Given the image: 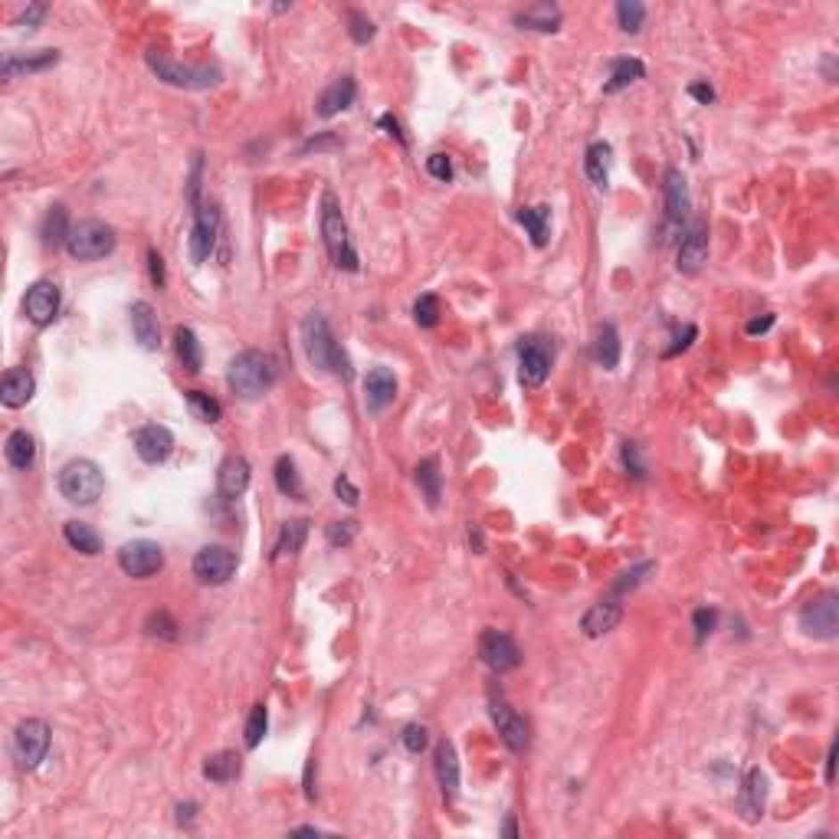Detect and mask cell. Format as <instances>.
Instances as JSON below:
<instances>
[{
	"label": "cell",
	"mask_w": 839,
	"mask_h": 839,
	"mask_svg": "<svg viewBox=\"0 0 839 839\" xmlns=\"http://www.w3.org/2000/svg\"><path fill=\"white\" fill-rule=\"evenodd\" d=\"M302 348H305L308 365H312L315 371H325V374H334V377L351 381V365H348V354L341 351V344H338V338H334L332 325L325 322V315H318V312L305 315V322H302Z\"/></svg>",
	"instance_id": "6da1fadb"
},
{
	"label": "cell",
	"mask_w": 839,
	"mask_h": 839,
	"mask_svg": "<svg viewBox=\"0 0 839 839\" xmlns=\"http://www.w3.org/2000/svg\"><path fill=\"white\" fill-rule=\"evenodd\" d=\"M226 381H230L233 394L236 397L256 400V397H263L266 391H273L276 387V381H279V365H276L273 354L250 348V351H240L230 361Z\"/></svg>",
	"instance_id": "7a4b0ae2"
},
{
	"label": "cell",
	"mask_w": 839,
	"mask_h": 839,
	"mask_svg": "<svg viewBox=\"0 0 839 839\" xmlns=\"http://www.w3.org/2000/svg\"><path fill=\"white\" fill-rule=\"evenodd\" d=\"M322 240L325 250L332 256V263L344 273H354L358 269V253L351 246V236H348V223H344L341 203L332 191L322 193Z\"/></svg>",
	"instance_id": "3957f363"
},
{
	"label": "cell",
	"mask_w": 839,
	"mask_h": 839,
	"mask_svg": "<svg viewBox=\"0 0 839 839\" xmlns=\"http://www.w3.org/2000/svg\"><path fill=\"white\" fill-rule=\"evenodd\" d=\"M105 492V475L92 459H70L60 469V496L72 506H95Z\"/></svg>",
	"instance_id": "277c9868"
},
{
	"label": "cell",
	"mask_w": 839,
	"mask_h": 839,
	"mask_svg": "<svg viewBox=\"0 0 839 839\" xmlns=\"http://www.w3.org/2000/svg\"><path fill=\"white\" fill-rule=\"evenodd\" d=\"M144 60H148V66H152L158 79L168 82V86H177V89L203 92L220 82V70L217 66H181V62H174L171 56H164L158 50H148Z\"/></svg>",
	"instance_id": "5b68a950"
},
{
	"label": "cell",
	"mask_w": 839,
	"mask_h": 839,
	"mask_svg": "<svg viewBox=\"0 0 839 839\" xmlns=\"http://www.w3.org/2000/svg\"><path fill=\"white\" fill-rule=\"evenodd\" d=\"M115 230L102 220H79L72 223L70 240H66V250H70L72 259L79 263H92V259H105L109 253H115Z\"/></svg>",
	"instance_id": "8992f818"
},
{
	"label": "cell",
	"mask_w": 839,
	"mask_h": 839,
	"mask_svg": "<svg viewBox=\"0 0 839 839\" xmlns=\"http://www.w3.org/2000/svg\"><path fill=\"white\" fill-rule=\"evenodd\" d=\"M53 731L43 718H27L13 731V758L23 770H37L50 754Z\"/></svg>",
	"instance_id": "52a82bcc"
},
{
	"label": "cell",
	"mask_w": 839,
	"mask_h": 839,
	"mask_svg": "<svg viewBox=\"0 0 839 839\" xmlns=\"http://www.w3.org/2000/svg\"><path fill=\"white\" fill-rule=\"evenodd\" d=\"M800 629L807 637L819 639H833L839 629V594L836 590H827L823 596L810 600L807 607L800 610Z\"/></svg>",
	"instance_id": "ba28073f"
},
{
	"label": "cell",
	"mask_w": 839,
	"mask_h": 839,
	"mask_svg": "<svg viewBox=\"0 0 839 839\" xmlns=\"http://www.w3.org/2000/svg\"><path fill=\"white\" fill-rule=\"evenodd\" d=\"M119 567H122L128 577H135V580H144V577L158 574L164 567L161 545H158V541H144V538L128 541V545L119 547Z\"/></svg>",
	"instance_id": "9c48e42d"
},
{
	"label": "cell",
	"mask_w": 839,
	"mask_h": 839,
	"mask_svg": "<svg viewBox=\"0 0 839 839\" xmlns=\"http://www.w3.org/2000/svg\"><path fill=\"white\" fill-rule=\"evenodd\" d=\"M479 656H482V662H486L492 672H512V669L522 666V649H518V643L508 633H502V629H486L482 637H479Z\"/></svg>",
	"instance_id": "30bf717a"
},
{
	"label": "cell",
	"mask_w": 839,
	"mask_h": 839,
	"mask_svg": "<svg viewBox=\"0 0 839 839\" xmlns=\"http://www.w3.org/2000/svg\"><path fill=\"white\" fill-rule=\"evenodd\" d=\"M233 574H236V555H233L230 547L207 545L193 557V577H197L201 584L220 587V584H226Z\"/></svg>",
	"instance_id": "8fae6325"
},
{
	"label": "cell",
	"mask_w": 839,
	"mask_h": 839,
	"mask_svg": "<svg viewBox=\"0 0 839 839\" xmlns=\"http://www.w3.org/2000/svg\"><path fill=\"white\" fill-rule=\"evenodd\" d=\"M217 230H220V210H217L213 203H197V207H193V226H191V259L197 266L213 253Z\"/></svg>",
	"instance_id": "7c38bea8"
},
{
	"label": "cell",
	"mask_w": 839,
	"mask_h": 839,
	"mask_svg": "<svg viewBox=\"0 0 839 839\" xmlns=\"http://www.w3.org/2000/svg\"><path fill=\"white\" fill-rule=\"evenodd\" d=\"M60 285L50 283V279H40V283H33L30 289H27V295H23V312H27V318H30L37 328H46V325L60 315Z\"/></svg>",
	"instance_id": "4fadbf2b"
},
{
	"label": "cell",
	"mask_w": 839,
	"mask_h": 839,
	"mask_svg": "<svg viewBox=\"0 0 839 839\" xmlns=\"http://www.w3.org/2000/svg\"><path fill=\"white\" fill-rule=\"evenodd\" d=\"M705 263H708V226L702 220H695L686 233H682L676 266H679V273L695 276Z\"/></svg>",
	"instance_id": "5bb4252c"
},
{
	"label": "cell",
	"mask_w": 839,
	"mask_h": 839,
	"mask_svg": "<svg viewBox=\"0 0 839 839\" xmlns=\"http://www.w3.org/2000/svg\"><path fill=\"white\" fill-rule=\"evenodd\" d=\"M489 715H492V721H496V728H498V735H502V741L508 744V751H525L528 748L525 718L518 715V712L508 705V702H502V698H492Z\"/></svg>",
	"instance_id": "9a60e30c"
},
{
	"label": "cell",
	"mask_w": 839,
	"mask_h": 839,
	"mask_svg": "<svg viewBox=\"0 0 839 839\" xmlns=\"http://www.w3.org/2000/svg\"><path fill=\"white\" fill-rule=\"evenodd\" d=\"M547 371H551V358H547L545 344L538 341V338H528L518 348V381L525 387H541Z\"/></svg>",
	"instance_id": "2e32d148"
},
{
	"label": "cell",
	"mask_w": 839,
	"mask_h": 839,
	"mask_svg": "<svg viewBox=\"0 0 839 839\" xmlns=\"http://www.w3.org/2000/svg\"><path fill=\"white\" fill-rule=\"evenodd\" d=\"M171 449H174V433L168 426L148 424L135 433V453L142 456L144 463H152V465L164 463V459L171 456Z\"/></svg>",
	"instance_id": "e0dca14e"
},
{
	"label": "cell",
	"mask_w": 839,
	"mask_h": 839,
	"mask_svg": "<svg viewBox=\"0 0 839 839\" xmlns=\"http://www.w3.org/2000/svg\"><path fill=\"white\" fill-rule=\"evenodd\" d=\"M662 191H666L669 226L682 230V226H686V220H688V210H692V197H688V184H686V177H682V171H679V168H669V171H666V184H662Z\"/></svg>",
	"instance_id": "ac0fdd59"
},
{
	"label": "cell",
	"mask_w": 839,
	"mask_h": 839,
	"mask_svg": "<svg viewBox=\"0 0 839 839\" xmlns=\"http://www.w3.org/2000/svg\"><path fill=\"white\" fill-rule=\"evenodd\" d=\"M246 489H250V463L243 456H226L220 463V473H217L220 498L223 502H236V498H243Z\"/></svg>",
	"instance_id": "d6986e66"
},
{
	"label": "cell",
	"mask_w": 839,
	"mask_h": 839,
	"mask_svg": "<svg viewBox=\"0 0 839 839\" xmlns=\"http://www.w3.org/2000/svg\"><path fill=\"white\" fill-rule=\"evenodd\" d=\"M397 400V377L391 367H374L365 377V404L371 414H384Z\"/></svg>",
	"instance_id": "ffe728a7"
},
{
	"label": "cell",
	"mask_w": 839,
	"mask_h": 839,
	"mask_svg": "<svg viewBox=\"0 0 839 839\" xmlns=\"http://www.w3.org/2000/svg\"><path fill=\"white\" fill-rule=\"evenodd\" d=\"M60 62V53L56 50H37V53H7L4 56V66H0V72H4V79H23V76H30V72H43L50 70V66H56Z\"/></svg>",
	"instance_id": "44dd1931"
},
{
	"label": "cell",
	"mask_w": 839,
	"mask_h": 839,
	"mask_svg": "<svg viewBox=\"0 0 839 839\" xmlns=\"http://www.w3.org/2000/svg\"><path fill=\"white\" fill-rule=\"evenodd\" d=\"M33 391H37V381L27 367H11L4 381H0V404L7 410H21L33 400Z\"/></svg>",
	"instance_id": "7402d4cb"
},
{
	"label": "cell",
	"mask_w": 839,
	"mask_h": 839,
	"mask_svg": "<svg viewBox=\"0 0 839 839\" xmlns=\"http://www.w3.org/2000/svg\"><path fill=\"white\" fill-rule=\"evenodd\" d=\"M764 800H768V780H764V774H761L758 768H751L748 774H744V780H741V790H738L741 817L748 819V823H758L761 813H764Z\"/></svg>",
	"instance_id": "603a6c76"
},
{
	"label": "cell",
	"mask_w": 839,
	"mask_h": 839,
	"mask_svg": "<svg viewBox=\"0 0 839 839\" xmlns=\"http://www.w3.org/2000/svg\"><path fill=\"white\" fill-rule=\"evenodd\" d=\"M620 620H623V607H620L617 600H596L594 607L584 613V620H580V629H584V637L596 639L610 633V629H617Z\"/></svg>",
	"instance_id": "cb8c5ba5"
},
{
	"label": "cell",
	"mask_w": 839,
	"mask_h": 839,
	"mask_svg": "<svg viewBox=\"0 0 839 839\" xmlns=\"http://www.w3.org/2000/svg\"><path fill=\"white\" fill-rule=\"evenodd\" d=\"M354 95H358V86H354L351 76H341V79H334L328 89L318 95V102H315V111L322 115V119H332V115H338V111L351 109L354 105Z\"/></svg>",
	"instance_id": "d4e9b609"
},
{
	"label": "cell",
	"mask_w": 839,
	"mask_h": 839,
	"mask_svg": "<svg viewBox=\"0 0 839 839\" xmlns=\"http://www.w3.org/2000/svg\"><path fill=\"white\" fill-rule=\"evenodd\" d=\"M132 334H135V341L142 344L144 351H158V344H161L158 315H154V308L144 302V299H138V302L132 305Z\"/></svg>",
	"instance_id": "484cf974"
},
{
	"label": "cell",
	"mask_w": 839,
	"mask_h": 839,
	"mask_svg": "<svg viewBox=\"0 0 839 839\" xmlns=\"http://www.w3.org/2000/svg\"><path fill=\"white\" fill-rule=\"evenodd\" d=\"M433 770L446 797H456V790H459V758H456L453 741H440V744H436Z\"/></svg>",
	"instance_id": "4316f807"
},
{
	"label": "cell",
	"mask_w": 839,
	"mask_h": 839,
	"mask_svg": "<svg viewBox=\"0 0 839 839\" xmlns=\"http://www.w3.org/2000/svg\"><path fill=\"white\" fill-rule=\"evenodd\" d=\"M240 770H243V761H240L236 751H217V754L203 761V777L210 784H230V780L240 777Z\"/></svg>",
	"instance_id": "83f0119b"
},
{
	"label": "cell",
	"mask_w": 839,
	"mask_h": 839,
	"mask_svg": "<svg viewBox=\"0 0 839 839\" xmlns=\"http://www.w3.org/2000/svg\"><path fill=\"white\" fill-rule=\"evenodd\" d=\"M515 23L522 30L555 33L561 27V7H555V4H535V7L515 13Z\"/></svg>",
	"instance_id": "f1b7e54d"
},
{
	"label": "cell",
	"mask_w": 839,
	"mask_h": 839,
	"mask_svg": "<svg viewBox=\"0 0 839 839\" xmlns=\"http://www.w3.org/2000/svg\"><path fill=\"white\" fill-rule=\"evenodd\" d=\"M643 72H646V66H643L637 56H620V60L610 62V76H607V82H604V92L613 95V92L627 89V86H633L637 79H643Z\"/></svg>",
	"instance_id": "f546056e"
},
{
	"label": "cell",
	"mask_w": 839,
	"mask_h": 839,
	"mask_svg": "<svg viewBox=\"0 0 839 839\" xmlns=\"http://www.w3.org/2000/svg\"><path fill=\"white\" fill-rule=\"evenodd\" d=\"M4 456H7V463H11L17 473H27L33 465V459H37L33 436L27 433V430H13V433L7 436V443H4Z\"/></svg>",
	"instance_id": "4dcf8cb0"
},
{
	"label": "cell",
	"mask_w": 839,
	"mask_h": 839,
	"mask_svg": "<svg viewBox=\"0 0 839 839\" xmlns=\"http://www.w3.org/2000/svg\"><path fill=\"white\" fill-rule=\"evenodd\" d=\"M594 358H596V365L604 367V371H613V367L620 365V334H617V328H613L610 322L596 328Z\"/></svg>",
	"instance_id": "1f68e13d"
},
{
	"label": "cell",
	"mask_w": 839,
	"mask_h": 839,
	"mask_svg": "<svg viewBox=\"0 0 839 839\" xmlns=\"http://www.w3.org/2000/svg\"><path fill=\"white\" fill-rule=\"evenodd\" d=\"M174 348H177V361L184 365V371H187V374H201L203 351H201L197 334H193L191 328H177V332H174Z\"/></svg>",
	"instance_id": "d6a6232c"
},
{
	"label": "cell",
	"mask_w": 839,
	"mask_h": 839,
	"mask_svg": "<svg viewBox=\"0 0 839 839\" xmlns=\"http://www.w3.org/2000/svg\"><path fill=\"white\" fill-rule=\"evenodd\" d=\"M610 154H613V148H610L607 142H594L587 148L584 171L596 187H607V181H610Z\"/></svg>",
	"instance_id": "836d02e7"
},
{
	"label": "cell",
	"mask_w": 839,
	"mask_h": 839,
	"mask_svg": "<svg viewBox=\"0 0 839 839\" xmlns=\"http://www.w3.org/2000/svg\"><path fill=\"white\" fill-rule=\"evenodd\" d=\"M62 535H66L70 547H76V551L86 557H95L102 551V538L95 535V528L86 525V522H66V525H62Z\"/></svg>",
	"instance_id": "e575fe53"
},
{
	"label": "cell",
	"mask_w": 839,
	"mask_h": 839,
	"mask_svg": "<svg viewBox=\"0 0 839 839\" xmlns=\"http://www.w3.org/2000/svg\"><path fill=\"white\" fill-rule=\"evenodd\" d=\"M70 230H72V223H70V213H66V207H50V213H46V220H43V230H40V236H43V243L46 246H66V240H70Z\"/></svg>",
	"instance_id": "d590c367"
},
{
	"label": "cell",
	"mask_w": 839,
	"mask_h": 839,
	"mask_svg": "<svg viewBox=\"0 0 839 839\" xmlns=\"http://www.w3.org/2000/svg\"><path fill=\"white\" fill-rule=\"evenodd\" d=\"M416 486L424 489V498L426 506H440V489H443V475H440V463H436L433 456L430 459H424V463L416 465Z\"/></svg>",
	"instance_id": "8d00e7d4"
},
{
	"label": "cell",
	"mask_w": 839,
	"mask_h": 839,
	"mask_svg": "<svg viewBox=\"0 0 839 839\" xmlns=\"http://www.w3.org/2000/svg\"><path fill=\"white\" fill-rule=\"evenodd\" d=\"M518 223L528 230V236H531L535 246L547 243V226H551V210H547V207H522V210H518Z\"/></svg>",
	"instance_id": "74e56055"
},
{
	"label": "cell",
	"mask_w": 839,
	"mask_h": 839,
	"mask_svg": "<svg viewBox=\"0 0 839 839\" xmlns=\"http://www.w3.org/2000/svg\"><path fill=\"white\" fill-rule=\"evenodd\" d=\"M305 538H308V522H305V518H292V522H285L283 531H279V541H276L273 557L299 555V551H302V545H305Z\"/></svg>",
	"instance_id": "f35d334b"
},
{
	"label": "cell",
	"mask_w": 839,
	"mask_h": 839,
	"mask_svg": "<svg viewBox=\"0 0 839 839\" xmlns=\"http://www.w3.org/2000/svg\"><path fill=\"white\" fill-rule=\"evenodd\" d=\"M276 486L289 498L302 496V479H299V469H295L292 456H279V459H276Z\"/></svg>",
	"instance_id": "ab89813d"
},
{
	"label": "cell",
	"mask_w": 839,
	"mask_h": 839,
	"mask_svg": "<svg viewBox=\"0 0 839 839\" xmlns=\"http://www.w3.org/2000/svg\"><path fill=\"white\" fill-rule=\"evenodd\" d=\"M184 397H187L191 410H193L197 416H201L203 424H217V420L223 416V407L217 404V400H213L210 394H203V391H187Z\"/></svg>",
	"instance_id": "60d3db41"
},
{
	"label": "cell",
	"mask_w": 839,
	"mask_h": 839,
	"mask_svg": "<svg viewBox=\"0 0 839 839\" xmlns=\"http://www.w3.org/2000/svg\"><path fill=\"white\" fill-rule=\"evenodd\" d=\"M617 21H620V27H623V33H639V27L646 21V7H643L639 0H620Z\"/></svg>",
	"instance_id": "b9f144b4"
},
{
	"label": "cell",
	"mask_w": 839,
	"mask_h": 839,
	"mask_svg": "<svg viewBox=\"0 0 839 839\" xmlns=\"http://www.w3.org/2000/svg\"><path fill=\"white\" fill-rule=\"evenodd\" d=\"M266 725H269V712H266V705H253V712H250V718H246V748L253 751L259 748V741H263L266 735Z\"/></svg>",
	"instance_id": "7bdbcfd3"
},
{
	"label": "cell",
	"mask_w": 839,
	"mask_h": 839,
	"mask_svg": "<svg viewBox=\"0 0 839 839\" xmlns=\"http://www.w3.org/2000/svg\"><path fill=\"white\" fill-rule=\"evenodd\" d=\"M348 23H351V27H348V33H351V40H354V43H361V46H365V43L374 40L377 27H374V21H371L367 13L348 11Z\"/></svg>",
	"instance_id": "ee69618b"
},
{
	"label": "cell",
	"mask_w": 839,
	"mask_h": 839,
	"mask_svg": "<svg viewBox=\"0 0 839 839\" xmlns=\"http://www.w3.org/2000/svg\"><path fill=\"white\" fill-rule=\"evenodd\" d=\"M414 318H416V325L420 328H433L436 322H440V299L436 295H420L416 299V305H414Z\"/></svg>",
	"instance_id": "f6af8a7d"
},
{
	"label": "cell",
	"mask_w": 839,
	"mask_h": 839,
	"mask_svg": "<svg viewBox=\"0 0 839 839\" xmlns=\"http://www.w3.org/2000/svg\"><path fill=\"white\" fill-rule=\"evenodd\" d=\"M325 535H328V545L332 547H348L358 538V522H351V518L348 522H332Z\"/></svg>",
	"instance_id": "bcb514c9"
},
{
	"label": "cell",
	"mask_w": 839,
	"mask_h": 839,
	"mask_svg": "<svg viewBox=\"0 0 839 839\" xmlns=\"http://www.w3.org/2000/svg\"><path fill=\"white\" fill-rule=\"evenodd\" d=\"M646 574H653V561H643V564H637L633 571H627V574H620V580L613 584V594H627V590H637L643 580H646Z\"/></svg>",
	"instance_id": "7dc6e473"
},
{
	"label": "cell",
	"mask_w": 839,
	"mask_h": 839,
	"mask_svg": "<svg viewBox=\"0 0 839 839\" xmlns=\"http://www.w3.org/2000/svg\"><path fill=\"white\" fill-rule=\"evenodd\" d=\"M144 627H148V633H152V637H161V639H177V623H174V620L168 617L164 610H158V613H152V617H148V623H144Z\"/></svg>",
	"instance_id": "c3c4849f"
},
{
	"label": "cell",
	"mask_w": 839,
	"mask_h": 839,
	"mask_svg": "<svg viewBox=\"0 0 839 839\" xmlns=\"http://www.w3.org/2000/svg\"><path fill=\"white\" fill-rule=\"evenodd\" d=\"M426 171H430V177H436V181H449L453 177V161H449V154L436 152L426 158Z\"/></svg>",
	"instance_id": "681fc988"
},
{
	"label": "cell",
	"mask_w": 839,
	"mask_h": 839,
	"mask_svg": "<svg viewBox=\"0 0 839 839\" xmlns=\"http://www.w3.org/2000/svg\"><path fill=\"white\" fill-rule=\"evenodd\" d=\"M400 741H404V748L410 751V754H420V751L426 748V728L424 725H407L404 735H400Z\"/></svg>",
	"instance_id": "f907efd6"
},
{
	"label": "cell",
	"mask_w": 839,
	"mask_h": 839,
	"mask_svg": "<svg viewBox=\"0 0 839 839\" xmlns=\"http://www.w3.org/2000/svg\"><path fill=\"white\" fill-rule=\"evenodd\" d=\"M715 620H718V613L715 610H708V607H702V610H695V617H692V629H695V639L702 643V639L715 629Z\"/></svg>",
	"instance_id": "816d5d0a"
},
{
	"label": "cell",
	"mask_w": 839,
	"mask_h": 839,
	"mask_svg": "<svg viewBox=\"0 0 839 839\" xmlns=\"http://www.w3.org/2000/svg\"><path fill=\"white\" fill-rule=\"evenodd\" d=\"M623 465L629 469L633 479H643V475H646V465H643V456H639L637 443H623Z\"/></svg>",
	"instance_id": "f5cc1de1"
},
{
	"label": "cell",
	"mask_w": 839,
	"mask_h": 839,
	"mask_svg": "<svg viewBox=\"0 0 839 839\" xmlns=\"http://www.w3.org/2000/svg\"><path fill=\"white\" fill-rule=\"evenodd\" d=\"M334 496L341 498L344 506H358L361 492H358V486H354L348 475H338V479H334Z\"/></svg>",
	"instance_id": "db71d44e"
},
{
	"label": "cell",
	"mask_w": 839,
	"mask_h": 839,
	"mask_svg": "<svg viewBox=\"0 0 839 839\" xmlns=\"http://www.w3.org/2000/svg\"><path fill=\"white\" fill-rule=\"evenodd\" d=\"M148 273H152V283L158 285V289H164V283H168V273H164V259L158 250H148Z\"/></svg>",
	"instance_id": "11a10c76"
},
{
	"label": "cell",
	"mask_w": 839,
	"mask_h": 839,
	"mask_svg": "<svg viewBox=\"0 0 839 839\" xmlns=\"http://www.w3.org/2000/svg\"><path fill=\"white\" fill-rule=\"evenodd\" d=\"M695 334H698V328H695V325H686V332L679 334V338H676V344H672V348H666V358H676L679 351H686L688 344H692V338H695Z\"/></svg>",
	"instance_id": "9f6ffc18"
},
{
	"label": "cell",
	"mask_w": 839,
	"mask_h": 839,
	"mask_svg": "<svg viewBox=\"0 0 839 839\" xmlns=\"http://www.w3.org/2000/svg\"><path fill=\"white\" fill-rule=\"evenodd\" d=\"M688 95H692V99H698L702 105L715 102V89H712V86H705V82H692V86H688Z\"/></svg>",
	"instance_id": "6f0895ef"
},
{
	"label": "cell",
	"mask_w": 839,
	"mask_h": 839,
	"mask_svg": "<svg viewBox=\"0 0 839 839\" xmlns=\"http://www.w3.org/2000/svg\"><path fill=\"white\" fill-rule=\"evenodd\" d=\"M774 325V315H764V318H751L748 325H744V332L748 334H764Z\"/></svg>",
	"instance_id": "680465c9"
},
{
	"label": "cell",
	"mask_w": 839,
	"mask_h": 839,
	"mask_svg": "<svg viewBox=\"0 0 839 839\" xmlns=\"http://www.w3.org/2000/svg\"><path fill=\"white\" fill-rule=\"evenodd\" d=\"M46 17V7L43 4H30L27 11H23V17H21V23H27V27H33L37 21H43Z\"/></svg>",
	"instance_id": "91938a15"
},
{
	"label": "cell",
	"mask_w": 839,
	"mask_h": 839,
	"mask_svg": "<svg viewBox=\"0 0 839 839\" xmlns=\"http://www.w3.org/2000/svg\"><path fill=\"white\" fill-rule=\"evenodd\" d=\"M381 125H384V128H391V135H394L397 142H400V144H407V138H404V132H400V125H397V119H391V115H384V119H381Z\"/></svg>",
	"instance_id": "94428289"
},
{
	"label": "cell",
	"mask_w": 839,
	"mask_h": 839,
	"mask_svg": "<svg viewBox=\"0 0 839 839\" xmlns=\"http://www.w3.org/2000/svg\"><path fill=\"white\" fill-rule=\"evenodd\" d=\"M193 810H197L193 803H181V807H177V823H181V827H184V823H191Z\"/></svg>",
	"instance_id": "6125c7cd"
},
{
	"label": "cell",
	"mask_w": 839,
	"mask_h": 839,
	"mask_svg": "<svg viewBox=\"0 0 839 839\" xmlns=\"http://www.w3.org/2000/svg\"><path fill=\"white\" fill-rule=\"evenodd\" d=\"M322 829H315V827H299V829H292V836H318Z\"/></svg>",
	"instance_id": "be15d7a7"
},
{
	"label": "cell",
	"mask_w": 839,
	"mask_h": 839,
	"mask_svg": "<svg viewBox=\"0 0 839 839\" xmlns=\"http://www.w3.org/2000/svg\"><path fill=\"white\" fill-rule=\"evenodd\" d=\"M469 541L475 545V551H482V535H479V528H469Z\"/></svg>",
	"instance_id": "e7e4bbea"
},
{
	"label": "cell",
	"mask_w": 839,
	"mask_h": 839,
	"mask_svg": "<svg viewBox=\"0 0 839 839\" xmlns=\"http://www.w3.org/2000/svg\"><path fill=\"white\" fill-rule=\"evenodd\" d=\"M502 833H506V836H518V829H515V819H506V827H502Z\"/></svg>",
	"instance_id": "03108f58"
}]
</instances>
